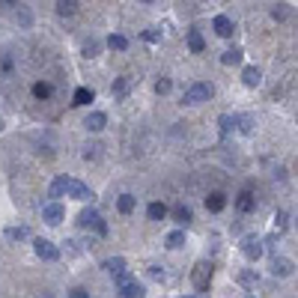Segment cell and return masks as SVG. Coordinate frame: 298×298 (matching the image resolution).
<instances>
[{"mask_svg":"<svg viewBox=\"0 0 298 298\" xmlns=\"http://www.w3.org/2000/svg\"><path fill=\"white\" fill-rule=\"evenodd\" d=\"M191 209H188V206H176L173 209V221L176 224H182V227H188V224H191Z\"/></svg>","mask_w":298,"mask_h":298,"instance_id":"9a60e30c","label":"cell"},{"mask_svg":"<svg viewBox=\"0 0 298 298\" xmlns=\"http://www.w3.org/2000/svg\"><path fill=\"white\" fill-rule=\"evenodd\" d=\"M105 268L113 274V278H120V274L125 271V260H123V257H113V260H107V263H105Z\"/></svg>","mask_w":298,"mask_h":298,"instance_id":"ffe728a7","label":"cell"},{"mask_svg":"<svg viewBox=\"0 0 298 298\" xmlns=\"http://www.w3.org/2000/svg\"><path fill=\"white\" fill-rule=\"evenodd\" d=\"M93 99H96V93H93L89 87H78L75 89V102H72V105H89Z\"/></svg>","mask_w":298,"mask_h":298,"instance_id":"5bb4252c","label":"cell"},{"mask_svg":"<svg viewBox=\"0 0 298 298\" xmlns=\"http://www.w3.org/2000/svg\"><path fill=\"white\" fill-rule=\"evenodd\" d=\"M117 289H120V295L123 298H143V286L128 271H123L120 278H117Z\"/></svg>","mask_w":298,"mask_h":298,"instance_id":"7a4b0ae2","label":"cell"},{"mask_svg":"<svg viewBox=\"0 0 298 298\" xmlns=\"http://www.w3.org/2000/svg\"><path fill=\"white\" fill-rule=\"evenodd\" d=\"M242 81H245L247 87H260L263 75H260V69H257V66H247V69L242 72Z\"/></svg>","mask_w":298,"mask_h":298,"instance_id":"4fadbf2b","label":"cell"},{"mask_svg":"<svg viewBox=\"0 0 298 298\" xmlns=\"http://www.w3.org/2000/svg\"><path fill=\"white\" fill-rule=\"evenodd\" d=\"M134 203H137V200H134L131 194H123V197H120V203H117V209L123 212V215H128V212H134Z\"/></svg>","mask_w":298,"mask_h":298,"instance_id":"7402d4cb","label":"cell"},{"mask_svg":"<svg viewBox=\"0 0 298 298\" xmlns=\"http://www.w3.org/2000/svg\"><path fill=\"white\" fill-rule=\"evenodd\" d=\"M66 194H72L75 200H84V203L93 197V191H89L84 182H78V179H69V191H66Z\"/></svg>","mask_w":298,"mask_h":298,"instance_id":"ba28073f","label":"cell"},{"mask_svg":"<svg viewBox=\"0 0 298 298\" xmlns=\"http://www.w3.org/2000/svg\"><path fill=\"white\" fill-rule=\"evenodd\" d=\"M75 9H78L75 0H60V3H57V12H60V15H75Z\"/></svg>","mask_w":298,"mask_h":298,"instance_id":"d4e9b609","label":"cell"},{"mask_svg":"<svg viewBox=\"0 0 298 298\" xmlns=\"http://www.w3.org/2000/svg\"><path fill=\"white\" fill-rule=\"evenodd\" d=\"M212 84H194V87L185 89V96H182V105H203V102H209L212 99Z\"/></svg>","mask_w":298,"mask_h":298,"instance_id":"6da1fadb","label":"cell"},{"mask_svg":"<svg viewBox=\"0 0 298 298\" xmlns=\"http://www.w3.org/2000/svg\"><path fill=\"white\" fill-rule=\"evenodd\" d=\"M96 233H99V236H107V224H105V221H102V224L96 227Z\"/></svg>","mask_w":298,"mask_h":298,"instance_id":"d590c367","label":"cell"},{"mask_svg":"<svg viewBox=\"0 0 298 298\" xmlns=\"http://www.w3.org/2000/svg\"><path fill=\"white\" fill-rule=\"evenodd\" d=\"M236 206H239V212H254V206H257V203H254V194L242 191L239 194V200H236Z\"/></svg>","mask_w":298,"mask_h":298,"instance_id":"ac0fdd59","label":"cell"},{"mask_svg":"<svg viewBox=\"0 0 298 298\" xmlns=\"http://www.w3.org/2000/svg\"><path fill=\"white\" fill-rule=\"evenodd\" d=\"M242 254H245L250 263H257V260L263 257V242H260L257 236H247V239H242Z\"/></svg>","mask_w":298,"mask_h":298,"instance_id":"5b68a950","label":"cell"},{"mask_svg":"<svg viewBox=\"0 0 298 298\" xmlns=\"http://www.w3.org/2000/svg\"><path fill=\"white\" fill-rule=\"evenodd\" d=\"M146 215H149V221H164L167 218V206L164 203H149Z\"/></svg>","mask_w":298,"mask_h":298,"instance_id":"e0dca14e","label":"cell"},{"mask_svg":"<svg viewBox=\"0 0 298 298\" xmlns=\"http://www.w3.org/2000/svg\"><path fill=\"white\" fill-rule=\"evenodd\" d=\"M128 84H131V78H120V81L113 84V96H123L125 89H128Z\"/></svg>","mask_w":298,"mask_h":298,"instance_id":"83f0119b","label":"cell"},{"mask_svg":"<svg viewBox=\"0 0 298 298\" xmlns=\"http://www.w3.org/2000/svg\"><path fill=\"white\" fill-rule=\"evenodd\" d=\"M69 298H89V295H87V289H72Z\"/></svg>","mask_w":298,"mask_h":298,"instance_id":"e575fe53","label":"cell"},{"mask_svg":"<svg viewBox=\"0 0 298 298\" xmlns=\"http://www.w3.org/2000/svg\"><path fill=\"white\" fill-rule=\"evenodd\" d=\"M66 191H69V179H66V176H57L54 185H51V197H63Z\"/></svg>","mask_w":298,"mask_h":298,"instance_id":"44dd1931","label":"cell"},{"mask_svg":"<svg viewBox=\"0 0 298 298\" xmlns=\"http://www.w3.org/2000/svg\"><path fill=\"white\" fill-rule=\"evenodd\" d=\"M221 63L224 66H236V63H242V48H230V51L221 54Z\"/></svg>","mask_w":298,"mask_h":298,"instance_id":"d6986e66","label":"cell"},{"mask_svg":"<svg viewBox=\"0 0 298 298\" xmlns=\"http://www.w3.org/2000/svg\"><path fill=\"white\" fill-rule=\"evenodd\" d=\"M188 48H191L194 54H200L203 48H206V42H203L200 30H188Z\"/></svg>","mask_w":298,"mask_h":298,"instance_id":"2e32d148","label":"cell"},{"mask_svg":"<svg viewBox=\"0 0 298 298\" xmlns=\"http://www.w3.org/2000/svg\"><path fill=\"white\" fill-rule=\"evenodd\" d=\"M295 227H298V218H295Z\"/></svg>","mask_w":298,"mask_h":298,"instance_id":"8d00e7d4","label":"cell"},{"mask_svg":"<svg viewBox=\"0 0 298 298\" xmlns=\"http://www.w3.org/2000/svg\"><path fill=\"white\" fill-rule=\"evenodd\" d=\"M105 123H107V117L102 113V110H96V113H89V117H87V123H84V125H87L89 131H102Z\"/></svg>","mask_w":298,"mask_h":298,"instance_id":"7c38bea8","label":"cell"},{"mask_svg":"<svg viewBox=\"0 0 298 298\" xmlns=\"http://www.w3.org/2000/svg\"><path fill=\"white\" fill-rule=\"evenodd\" d=\"M78 224H81V227H87V230H89V227L96 230L99 224H102V215H99L96 209H84L81 215H78Z\"/></svg>","mask_w":298,"mask_h":298,"instance_id":"9c48e42d","label":"cell"},{"mask_svg":"<svg viewBox=\"0 0 298 298\" xmlns=\"http://www.w3.org/2000/svg\"><path fill=\"white\" fill-rule=\"evenodd\" d=\"M33 247H36V257H42V260H60V247L54 242H48V239H36Z\"/></svg>","mask_w":298,"mask_h":298,"instance_id":"8992f818","label":"cell"},{"mask_svg":"<svg viewBox=\"0 0 298 298\" xmlns=\"http://www.w3.org/2000/svg\"><path fill=\"white\" fill-rule=\"evenodd\" d=\"M99 54V42H87L84 45V57H96Z\"/></svg>","mask_w":298,"mask_h":298,"instance_id":"1f68e13d","label":"cell"},{"mask_svg":"<svg viewBox=\"0 0 298 298\" xmlns=\"http://www.w3.org/2000/svg\"><path fill=\"white\" fill-rule=\"evenodd\" d=\"M286 224H289V215L281 209L278 215H274V227H278V230H286Z\"/></svg>","mask_w":298,"mask_h":298,"instance_id":"f1b7e54d","label":"cell"},{"mask_svg":"<svg viewBox=\"0 0 298 298\" xmlns=\"http://www.w3.org/2000/svg\"><path fill=\"white\" fill-rule=\"evenodd\" d=\"M191 281H194V286H197L200 292H206L209 283H212V265L209 263H197L194 265V271H191Z\"/></svg>","mask_w":298,"mask_h":298,"instance_id":"3957f363","label":"cell"},{"mask_svg":"<svg viewBox=\"0 0 298 298\" xmlns=\"http://www.w3.org/2000/svg\"><path fill=\"white\" fill-rule=\"evenodd\" d=\"M107 48H113V51H125V48H128V39L120 36V33H113L110 39H107Z\"/></svg>","mask_w":298,"mask_h":298,"instance_id":"603a6c76","label":"cell"},{"mask_svg":"<svg viewBox=\"0 0 298 298\" xmlns=\"http://www.w3.org/2000/svg\"><path fill=\"white\" fill-rule=\"evenodd\" d=\"M233 125H236V117H227V113H224V117H221V134H230Z\"/></svg>","mask_w":298,"mask_h":298,"instance_id":"f546056e","label":"cell"},{"mask_svg":"<svg viewBox=\"0 0 298 298\" xmlns=\"http://www.w3.org/2000/svg\"><path fill=\"white\" fill-rule=\"evenodd\" d=\"M188 298H197V295H188Z\"/></svg>","mask_w":298,"mask_h":298,"instance_id":"74e56055","label":"cell"},{"mask_svg":"<svg viewBox=\"0 0 298 298\" xmlns=\"http://www.w3.org/2000/svg\"><path fill=\"white\" fill-rule=\"evenodd\" d=\"M149 278H155V281H164V271H161L158 265H149Z\"/></svg>","mask_w":298,"mask_h":298,"instance_id":"d6a6232c","label":"cell"},{"mask_svg":"<svg viewBox=\"0 0 298 298\" xmlns=\"http://www.w3.org/2000/svg\"><path fill=\"white\" fill-rule=\"evenodd\" d=\"M6 236H9V239H24V236H27V230H24V227H12V230H6Z\"/></svg>","mask_w":298,"mask_h":298,"instance_id":"4dcf8cb0","label":"cell"},{"mask_svg":"<svg viewBox=\"0 0 298 298\" xmlns=\"http://www.w3.org/2000/svg\"><path fill=\"white\" fill-rule=\"evenodd\" d=\"M224 206H227V197H224L221 191H215V194L206 197V209H209V212H221Z\"/></svg>","mask_w":298,"mask_h":298,"instance_id":"8fae6325","label":"cell"},{"mask_svg":"<svg viewBox=\"0 0 298 298\" xmlns=\"http://www.w3.org/2000/svg\"><path fill=\"white\" fill-rule=\"evenodd\" d=\"M185 245V233H182V230H176V233H170V236H167V247H182Z\"/></svg>","mask_w":298,"mask_h":298,"instance_id":"cb8c5ba5","label":"cell"},{"mask_svg":"<svg viewBox=\"0 0 298 298\" xmlns=\"http://www.w3.org/2000/svg\"><path fill=\"white\" fill-rule=\"evenodd\" d=\"M42 218H45V224L57 227V224H60V221L66 218V209H63V206H60L57 200H54V203H45V206H42Z\"/></svg>","mask_w":298,"mask_h":298,"instance_id":"277c9868","label":"cell"},{"mask_svg":"<svg viewBox=\"0 0 298 298\" xmlns=\"http://www.w3.org/2000/svg\"><path fill=\"white\" fill-rule=\"evenodd\" d=\"M170 87H173V84H170V78H161V81H155V93H158V96H167V93H170Z\"/></svg>","mask_w":298,"mask_h":298,"instance_id":"4316f807","label":"cell"},{"mask_svg":"<svg viewBox=\"0 0 298 298\" xmlns=\"http://www.w3.org/2000/svg\"><path fill=\"white\" fill-rule=\"evenodd\" d=\"M212 27H215V33H218V36H224V39H230V36H233V30H236L233 18H227V15H215Z\"/></svg>","mask_w":298,"mask_h":298,"instance_id":"52a82bcc","label":"cell"},{"mask_svg":"<svg viewBox=\"0 0 298 298\" xmlns=\"http://www.w3.org/2000/svg\"><path fill=\"white\" fill-rule=\"evenodd\" d=\"M271 274H278V278L292 274V263H289L286 257H274V260H271Z\"/></svg>","mask_w":298,"mask_h":298,"instance_id":"30bf717a","label":"cell"},{"mask_svg":"<svg viewBox=\"0 0 298 298\" xmlns=\"http://www.w3.org/2000/svg\"><path fill=\"white\" fill-rule=\"evenodd\" d=\"M96 149H99V146H87V149H84V158H96V155H99Z\"/></svg>","mask_w":298,"mask_h":298,"instance_id":"836d02e7","label":"cell"},{"mask_svg":"<svg viewBox=\"0 0 298 298\" xmlns=\"http://www.w3.org/2000/svg\"><path fill=\"white\" fill-rule=\"evenodd\" d=\"M33 96L36 99H48V96H51V84H42V81H39L33 87Z\"/></svg>","mask_w":298,"mask_h":298,"instance_id":"484cf974","label":"cell"}]
</instances>
